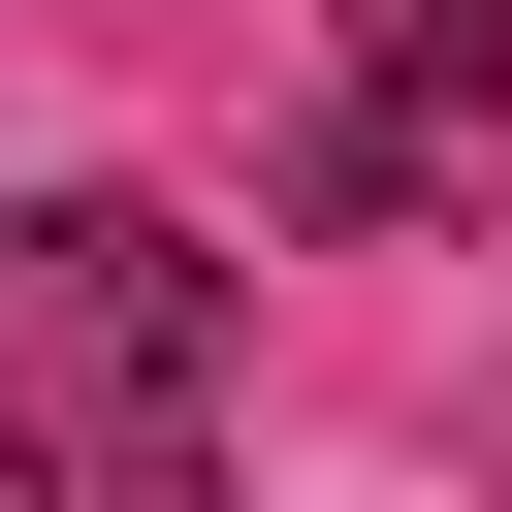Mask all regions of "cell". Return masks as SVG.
<instances>
[{"label":"cell","mask_w":512,"mask_h":512,"mask_svg":"<svg viewBox=\"0 0 512 512\" xmlns=\"http://www.w3.org/2000/svg\"><path fill=\"white\" fill-rule=\"evenodd\" d=\"M192 416H224V256H192L160 192H32V224H0V448L96 480V512H160Z\"/></svg>","instance_id":"6da1fadb"},{"label":"cell","mask_w":512,"mask_h":512,"mask_svg":"<svg viewBox=\"0 0 512 512\" xmlns=\"http://www.w3.org/2000/svg\"><path fill=\"white\" fill-rule=\"evenodd\" d=\"M480 192H512V0H352L320 224H480Z\"/></svg>","instance_id":"7a4b0ae2"}]
</instances>
